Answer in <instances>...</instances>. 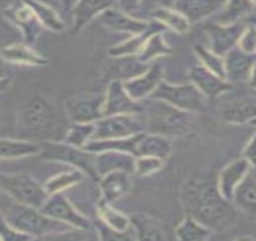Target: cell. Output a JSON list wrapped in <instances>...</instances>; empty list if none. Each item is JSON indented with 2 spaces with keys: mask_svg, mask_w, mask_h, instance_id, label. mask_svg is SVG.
<instances>
[{
  "mask_svg": "<svg viewBox=\"0 0 256 241\" xmlns=\"http://www.w3.org/2000/svg\"><path fill=\"white\" fill-rule=\"evenodd\" d=\"M180 198L186 214L200 221L212 232H225L237 223V208L222 198L218 191L215 178H188L182 185Z\"/></svg>",
  "mask_w": 256,
  "mask_h": 241,
  "instance_id": "1",
  "label": "cell"
},
{
  "mask_svg": "<svg viewBox=\"0 0 256 241\" xmlns=\"http://www.w3.org/2000/svg\"><path fill=\"white\" fill-rule=\"evenodd\" d=\"M4 217L11 226L22 233L29 235L32 239L66 234L75 231L72 226L48 217L40 209L20 204V203L11 206Z\"/></svg>",
  "mask_w": 256,
  "mask_h": 241,
  "instance_id": "2",
  "label": "cell"
},
{
  "mask_svg": "<svg viewBox=\"0 0 256 241\" xmlns=\"http://www.w3.org/2000/svg\"><path fill=\"white\" fill-rule=\"evenodd\" d=\"M144 112H146V130L167 138L186 134L194 124L192 112L180 110L162 100L152 99Z\"/></svg>",
  "mask_w": 256,
  "mask_h": 241,
  "instance_id": "3",
  "label": "cell"
},
{
  "mask_svg": "<svg viewBox=\"0 0 256 241\" xmlns=\"http://www.w3.org/2000/svg\"><path fill=\"white\" fill-rule=\"evenodd\" d=\"M40 157L51 162L70 164L92 179L98 180L96 171V153L72 146L66 142H45L40 146Z\"/></svg>",
  "mask_w": 256,
  "mask_h": 241,
  "instance_id": "4",
  "label": "cell"
},
{
  "mask_svg": "<svg viewBox=\"0 0 256 241\" xmlns=\"http://www.w3.org/2000/svg\"><path fill=\"white\" fill-rule=\"evenodd\" d=\"M0 188L6 192L17 203L40 209L48 199V194L36 179L29 174L0 173Z\"/></svg>",
  "mask_w": 256,
  "mask_h": 241,
  "instance_id": "5",
  "label": "cell"
},
{
  "mask_svg": "<svg viewBox=\"0 0 256 241\" xmlns=\"http://www.w3.org/2000/svg\"><path fill=\"white\" fill-rule=\"evenodd\" d=\"M57 122L56 107L42 95H34L18 110V127L29 133L48 132Z\"/></svg>",
  "mask_w": 256,
  "mask_h": 241,
  "instance_id": "6",
  "label": "cell"
},
{
  "mask_svg": "<svg viewBox=\"0 0 256 241\" xmlns=\"http://www.w3.org/2000/svg\"><path fill=\"white\" fill-rule=\"evenodd\" d=\"M150 98L162 100L172 106L192 114L202 112L206 106V98L191 82L185 85H173L162 80Z\"/></svg>",
  "mask_w": 256,
  "mask_h": 241,
  "instance_id": "7",
  "label": "cell"
},
{
  "mask_svg": "<svg viewBox=\"0 0 256 241\" xmlns=\"http://www.w3.org/2000/svg\"><path fill=\"white\" fill-rule=\"evenodd\" d=\"M139 115L103 116L94 122V134L92 140L124 139L146 130V121Z\"/></svg>",
  "mask_w": 256,
  "mask_h": 241,
  "instance_id": "8",
  "label": "cell"
},
{
  "mask_svg": "<svg viewBox=\"0 0 256 241\" xmlns=\"http://www.w3.org/2000/svg\"><path fill=\"white\" fill-rule=\"evenodd\" d=\"M246 24L243 21L232 23L209 22L204 25V30L210 40V50L219 56H225L232 48L237 47Z\"/></svg>",
  "mask_w": 256,
  "mask_h": 241,
  "instance_id": "9",
  "label": "cell"
},
{
  "mask_svg": "<svg viewBox=\"0 0 256 241\" xmlns=\"http://www.w3.org/2000/svg\"><path fill=\"white\" fill-rule=\"evenodd\" d=\"M40 210L51 219L66 223L75 229L86 231L90 228L88 219L78 213L63 192L50 194Z\"/></svg>",
  "mask_w": 256,
  "mask_h": 241,
  "instance_id": "10",
  "label": "cell"
},
{
  "mask_svg": "<svg viewBox=\"0 0 256 241\" xmlns=\"http://www.w3.org/2000/svg\"><path fill=\"white\" fill-rule=\"evenodd\" d=\"M144 111L145 107L128 94L121 80L116 78L109 83L103 99V116L139 115Z\"/></svg>",
  "mask_w": 256,
  "mask_h": 241,
  "instance_id": "11",
  "label": "cell"
},
{
  "mask_svg": "<svg viewBox=\"0 0 256 241\" xmlns=\"http://www.w3.org/2000/svg\"><path fill=\"white\" fill-rule=\"evenodd\" d=\"M224 62L226 80L228 82L255 80V53H246L238 47H234L224 56Z\"/></svg>",
  "mask_w": 256,
  "mask_h": 241,
  "instance_id": "12",
  "label": "cell"
},
{
  "mask_svg": "<svg viewBox=\"0 0 256 241\" xmlns=\"http://www.w3.org/2000/svg\"><path fill=\"white\" fill-rule=\"evenodd\" d=\"M4 14L8 21L21 29L28 43L36 42L40 34L42 33V25L38 21L30 7L23 2V0L20 2H14L5 8Z\"/></svg>",
  "mask_w": 256,
  "mask_h": 241,
  "instance_id": "13",
  "label": "cell"
},
{
  "mask_svg": "<svg viewBox=\"0 0 256 241\" xmlns=\"http://www.w3.org/2000/svg\"><path fill=\"white\" fill-rule=\"evenodd\" d=\"M162 80H164V66L160 63H155L150 64L149 68L139 76L124 80L122 83L133 99L140 101L146 97H150Z\"/></svg>",
  "mask_w": 256,
  "mask_h": 241,
  "instance_id": "14",
  "label": "cell"
},
{
  "mask_svg": "<svg viewBox=\"0 0 256 241\" xmlns=\"http://www.w3.org/2000/svg\"><path fill=\"white\" fill-rule=\"evenodd\" d=\"M103 97H72L66 103V114L75 123H94L103 117Z\"/></svg>",
  "mask_w": 256,
  "mask_h": 241,
  "instance_id": "15",
  "label": "cell"
},
{
  "mask_svg": "<svg viewBox=\"0 0 256 241\" xmlns=\"http://www.w3.org/2000/svg\"><path fill=\"white\" fill-rule=\"evenodd\" d=\"M190 81L206 99L210 100L216 99L224 93L230 92L234 87L228 80L219 77L203 65H196L191 69Z\"/></svg>",
  "mask_w": 256,
  "mask_h": 241,
  "instance_id": "16",
  "label": "cell"
},
{
  "mask_svg": "<svg viewBox=\"0 0 256 241\" xmlns=\"http://www.w3.org/2000/svg\"><path fill=\"white\" fill-rule=\"evenodd\" d=\"M96 19L100 25L109 29V30L127 33L130 35L142 33L150 25V22L134 18V17L124 12L120 8H116L114 6L106 8Z\"/></svg>",
  "mask_w": 256,
  "mask_h": 241,
  "instance_id": "17",
  "label": "cell"
},
{
  "mask_svg": "<svg viewBox=\"0 0 256 241\" xmlns=\"http://www.w3.org/2000/svg\"><path fill=\"white\" fill-rule=\"evenodd\" d=\"M252 165L246 159L238 158L226 165L216 178V187L219 193L228 202H232L237 186L242 182Z\"/></svg>",
  "mask_w": 256,
  "mask_h": 241,
  "instance_id": "18",
  "label": "cell"
},
{
  "mask_svg": "<svg viewBox=\"0 0 256 241\" xmlns=\"http://www.w3.org/2000/svg\"><path fill=\"white\" fill-rule=\"evenodd\" d=\"M115 5L114 0H78L72 8V33L78 34L86 25L94 21L106 8Z\"/></svg>",
  "mask_w": 256,
  "mask_h": 241,
  "instance_id": "19",
  "label": "cell"
},
{
  "mask_svg": "<svg viewBox=\"0 0 256 241\" xmlns=\"http://www.w3.org/2000/svg\"><path fill=\"white\" fill-rule=\"evenodd\" d=\"M132 174L124 170H114L100 176V187L104 202L112 204L116 200L124 198L132 188Z\"/></svg>",
  "mask_w": 256,
  "mask_h": 241,
  "instance_id": "20",
  "label": "cell"
},
{
  "mask_svg": "<svg viewBox=\"0 0 256 241\" xmlns=\"http://www.w3.org/2000/svg\"><path fill=\"white\" fill-rule=\"evenodd\" d=\"M226 0H176L174 8L194 24L220 12Z\"/></svg>",
  "mask_w": 256,
  "mask_h": 241,
  "instance_id": "21",
  "label": "cell"
},
{
  "mask_svg": "<svg viewBox=\"0 0 256 241\" xmlns=\"http://www.w3.org/2000/svg\"><path fill=\"white\" fill-rule=\"evenodd\" d=\"M134 156L118 151H104L96 153V171L98 180L100 176L114 170H124L134 174Z\"/></svg>",
  "mask_w": 256,
  "mask_h": 241,
  "instance_id": "22",
  "label": "cell"
},
{
  "mask_svg": "<svg viewBox=\"0 0 256 241\" xmlns=\"http://www.w3.org/2000/svg\"><path fill=\"white\" fill-rule=\"evenodd\" d=\"M164 29L166 28L160 22H150V25L148 27V29H145L144 31H142V33L139 34H134V35L128 37L124 41L118 43V45L110 47L109 56L112 58L136 56V54L139 53V51L142 50V46H144V43L146 42V40L149 39L152 34L164 31Z\"/></svg>",
  "mask_w": 256,
  "mask_h": 241,
  "instance_id": "23",
  "label": "cell"
},
{
  "mask_svg": "<svg viewBox=\"0 0 256 241\" xmlns=\"http://www.w3.org/2000/svg\"><path fill=\"white\" fill-rule=\"evenodd\" d=\"M0 57L5 62L16 64V65L44 66L48 63L45 57L24 43H14V45L5 46L0 51Z\"/></svg>",
  "mask_w": 256,
  "mask_h": 241,
  "instance_id": "24",
  "label": "cell"
},
{
  "mask_svg": "<svg viewBox=\"0 0 256 241\" xmlns=\"http://www.w3.org/2000/svg\"><path fill=\"white\" fill-rule=\"evenodd\" d=\"M173 152V145L167 136L142 132L136 147V157L150 156L166 161Z\"/></svg>",
  "mask_w": 256,
  "mask_h": 241,
  "instance_id": "25",
  "label": "cell"
},
{
  "mask_svg": "<svg viewBox=\"0 0 256 241\" xmlns=\"http://www.w3.org/2000/svg\"><path fill=\"white\" fill-rule=\"evenodd\" d=\"M234 204L242 213L254 215L256 208V176L255 167H252L236 188L232 198Z\"/></svg>",
  "mask_w": 256,
  "mask_h": 241,
  "instance_id": "26",
  "label": "cell"
},
{
  "mask_svg": "<svg viewBox=\"0 0 256 241\" xmlns=\"http://www.w3.org/2000/svg\"><path fill=\"white\" fill-rule=\"evenodd\" d=\"M256 115L255 100L252 98L237 99L226 104L224 107L222 117L225 122L236 126H243L254 121Z\"/></svg>",
  "mask_w": 256,
  "mask_h": 241,
  "instance_id": "27",
  "label": "cell"
},
{
  "mask_svg": "<svg viewBox=\"0 0 256 241\" xmlns=\"http://www.w3.org/2000/svg\"><path fill=\"white\" fill-rule=\"evenodd\" d=\"M142 133L124 139H108V140H90L84 146L86 151L93 153L104 152V151H118L126 152L136 157V147Z\"/></svg>",
  "mask_w": 256,
  "mask_h": 241,
  "instance_id": "28",
  "label": "cell"
},
{
  "mask_svg": "<svg viewBox=\"0 0 256 241\" xmlns=\"http://www.w3.org/2000/svg\"><path fill=\"white\" fill-rule=\"evenodd\" d=\"M23 2L30 7L42 28H48V30L56 31V33L66 30V23L60 18V14L48 4L40 0H23Z\"/></svg>",
  "mask_w": 256,
  "mask_h": 241,
  "instance_id": "29",
  "label": "cell"
},
{
  "mask_svg": "<svg viewBox=\"0 0 256 241\" xmlns=\"http://www.w3.org/2000/svg\"><path fill=\"white\" fill-rule=\"evenodd\" d=\"M152 17L155 21L160 22L166 29L176 31L178 34L188 33L191 27V23L186 18L182 13H180L178 10L174 7H164L161 6L156 8L152 12Z\"/></svg>",
  "mask_w": 256,
  "mask_h": 241,
  "instance_id": "30",
  "label": "cell"
},
{
  "mask_svg": "<svg viewBox=\"0 0 256 241\" xmlns=\"http://www.w3.org/2000/svg\"><path fill=\"white\" fill-rule=\"evenodd\" d=\"M40 145L26 140L0 139V159H18L39 155Z\"/></svg>",
  "mask_w": 256,
  "mask_h": 241,
  "instance_id": "31",
  "label": "cell"
},
{
  "mask_svg": "<svg viewBox=\"0 0 256 241\" xmlns=\"http://www.w3.org/2000/svg\"><path fill=\"white\" fill-rule=\"evenodd\" d=\"M172 53H173V48L166 41L164 36L162 35V31H160V33L152 34L146 40V42L144 43L142 50L139 51V53L136 57L142 63L151 64V62L156 58L170 56Z\"/></svg>",
  "mask_w": 256,
  "mask_h": 241,
  "instance_id": "32",
  "label": "cell"
},
{
  "mask_svg": "<svg viewBox=\"0 0 256 241\" xmlns=\"http://www.w3.org/2000/svg\"><path fill=\"white\" fill-rule=\"evenodd\" d=\"M255 10V0H226L225 6L220 11L215 22L232 23L243 21Z\"/></svg>",
  "mask_w": 256,
  "mask_h": 241,
  "instance_id": "33",
  "label": "cell"
},
{
  "mask_svg": "<svg viewBox=\"0 0 256 241\" xmlns=\"http://www.w3.org/2000/svg\"><path fill=\"white\" fill-rule=\"evenodd\" d=\"M98 217L102 223L116 232L127 233L132 231L130 217L116 210L115 208H112V204H109L104 200H102L98 205Z\"/></svg>",
  "mask_w": 256,
  "mask_h": 241,
  "instance_id": "34",
  "label": "cell"
},
{
  "mask_svg": "<svg viewBox=\"0 0 256 241\" xmlns=\"http://www.w3.org/2000/svg\"><path fill=\"white\" fill-rule=\"evenodd\" d=\"M130 226L136 234V239L139 240H162L164 239V229L149 216L136 215L130 217Z\"/></svg>",
  "mask_w": 256,
  "mask_h": 241,
  "instance_id": "35",
  "label": "cell"
},
{
  "mask_svg": "<svg viewBox=\"0 0 256 241\" xmlns=\"http://www.w3.org/2000/svg\"><path fill=\"white\" fill-rule=\"evenodd\" d=\"M176 239L184 241H202L210 237L212 231L196 219L186 214L176 228Z\"/></svg>",
  "mask_w": 256,
  "mask_h": 241,
  "instance_id": "36",
  "label": "cell"
},
{
  "mask_svg": "<svg viewBox=\"0 0 256 241\" xmlns=\"http://www.w3.org/2000/svg\"><path fill=\"white\" fill-rule=\"evenodd\" d=\"M84 178V173L78 169H74L72 171H66V173H60L58 175L54 176L50 180L46 181L44 185V188L48 192V194L60 193V192H64L68 188L72 187V186L78 185Z\"/></svg>",
  "mask_w": 256,
  "mask_h": 241,
  "instance_id": "37",
  "label": "cell"
},
{
  "mask_svg": "<svg viewBox=\"0 0 256 241\" xmlns=\"http://www.w3.org/2000/svg\"><path fill=\"white\" fill-rule=\"evenodd\" d=\"M194 50L196 56L198 57L200 65H203L204 68L214 72L215 75L221 78H225L226 80V74H225V62H224V57L219 56V54L214 53L213 51L209 50V48L204 47L200 43H196L194 46Z\"/></svg>",
  "mask_w": 256,
  "mask_h": 241,
  "instance_id": "38",
  "label": "cell"
},
{
  "mask_svg": "<svg viewBox=\"0 0 256 241\" xmlns=\"http://www.w3.org/2000/svg\"><path fill=\"white\" fill-rule=\"evenodd\" d=\"M93 134H94V123H75L72 122L64 136L63 142L78 147V149H84L87 142L92 140Z\"/></svg>",
  "mask_w": 256,
  "mask_h": 241,
  "instance_id": "39",
  "label": "cell"
},
{
  "mask_svg": "<svg viewBox=\"0 0 256 241\" xmlns=\"http://www.w3.org/2000/svg\"><path fill=\"white\" fill-rule=\"evenodd\" d=\"M118 63L115 65V74L118 76V80H128L142 74L150 64L142 63L136 56H127L118 58Z\"/></svg>",
  "mask_w": 256,
  "mask_h": 241,
  "instance_id": "40",
  "label": "cell"
},
{
  "mask_svg": "<svg viewBox=\"0 0 256 241\" xmlns=\"http://www.w3.org/2000/svg\"><path fill=\"white\" fill-rule=\"evenodd\" d=\"M162 159L150 156H138L134 159V174L139 176H150L164 167Z\"/></svg>",
  "mask_w": 256,
  "mask_h": 241,
  "instance_id": "41",
  "label": "cell"
},
{
  "mask_svg": "<svg viewBox=\"0 0 256 241\" xmlns=\"http://www.w3.org/2000/svg\"><path fill=\"white\" fill-rule=\"evenodd\" d=\"M32 238L29 235L22 233L18 229H16L14 226H11L8 222L6 219L0 214V240L4 241H22V240H30Z\"/></svg>",
  "mask_w": 256,
  "mask_h": 241,
  "instance_id": "42",
  "label": "cell"
},
{
  "mask_svg": "<svg viewBox=\"0 0 256 241\" xmlns=\"http://www.w3.org/2000/svg\"><path fill=\"white\" fill-rule=\"evenodd\" d=\"M237 47L246 53L254 54L256 48V36H255V25H246L244 29L242 36L238 41Z\"/></svg>",
  "mask_w": 256,
  "mask_h": 241,
  "instance_id": "43",
  "label": "cell"
},
{
  "mask_svg": "<svg viewBox=\"0 0 256 241\" xmlns=\"http://www.w3.org/2000/svg\"><path fill=\"white\" fill-rule=\"evenodd\" d=\"M98 233H100V238L103 240H132L136 239V237L130 232H127V233H121V232H116L114 229L106 227L104 223H102L100 221V225L97 226Z\"/></svg>",
  "mask_w": 256,
  "mask_h": 241,
  "instance_id": "44",
  "label": "cell"
},
{
  "mask_svg": "<svg viewBox=\"0 0 256 241\" xmlns=\"http://www.w3.org/2000/svg\"><path fill=\"white\" fill-rule=\"evenodd\" d=\"M243 158L246 159L252 167H255L256 164V136L252 134V138L249 139V141L246 142V147L243 150Z\"/></svg>",
  "mask_w": 256,
  "mask_h": 241,
  "instance_id": "45",
  "label": "cell"
},
{
  "mask_svg": "<svg viewBox=\"0 0 256 241\" xmlns=\"http://www.w3.org/2000/svg\"><path fill=\"white\" fill-rule=\"evenodd\" d=\"M114 1L120 6V10L126 13H130L139 7L142 0H114Z\"/></svg>",
  "mask_w": 256,
  "mask_h": 241,
  "instance_id": "46",
  "label": "cell"
},
{
  "mask_svg": "<svg viewBox=\"0 0 256 241\" xmlns=\"http://www.w3.org/2000/svg\"><path fill=\"white\" fill-rule=\"evenodd\" d=\"M78 0H58L60 5L62 6L64 11H68V12H72V8H74L75 4H76Z\"/></svg>",
  "mask_w": 256,
  "mask_h": 241,
  "instance_id": "47",
  "label": "cell"
},
{
  "mask_svg": "<svg viewBox=\"0 0 256 241\" xmlns=\"http://www.w3.org/2000/svg\"><path fill=\"white\" fill-rule=\"evenodd\" d=\"M11 81L6 77H0V93H4L10 89Z\"/></svg>",
  "mask_w": 256,
  "mask_h": 241,
  "instance_id": "48",
  "label": "cell"
},
{
  "mask_svg": "<svg viewBox=\"0 0 256 241\" xmlns=\"http://www.w3.org/2000/svg\"><path fill=\"white\" fill-rule=\"evenodd\" d=\"M176 0H158V2L161 4V6L164 7H174Z\"/></svg>",
  "mask_w": 256,
  "mask_h": 241,
  "instance_id": "49",
  "label": "cell"
}]
</instances>
